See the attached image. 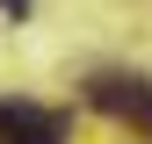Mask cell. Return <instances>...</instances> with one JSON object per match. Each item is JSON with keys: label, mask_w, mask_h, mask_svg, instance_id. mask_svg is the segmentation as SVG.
Here are the masks:
<instances>
[{"label": "cell", "mask_w": 152, "mask_h": 144, "mask_svg": "<svg viewBox=\"0 0 152 144\" xmlns=\"http://www.w3.org/2000/svg\"><path fill=\"white\" fill-rule=\"evenodd\" d=\"M0 144H65V115H51L36 101H7L0 108Z\"/></svg>", "instance_id": "6da1fadb"}, {"label": "cell", "mask_w": 152, "mask_h": 144, "mask_svg": "<svg viewBox=\"0 0 152 144\" xmlns=\"http://www.w3.org/2000/svg\"><path fill=\"white\" fill-rule=\"evenodd\" d=\"M94 108H109V115H123V122H138V130H152V79L102 72V79H94Z\"/></svg>", "instance_id": "7a4b0ae2"}, {"label": "cell", "mask_w": 152, "mask_h": 144, "mask_svg": "<svg viewBox=\"0 0 152 144\" xmlns=\"http://www.w3.org/2000/svg\"><path fill=\"white\" fill-rule=\"evenodd\" d=\"M0 7H7V14H29V0H0Z\"/></svg>", "instance_id": "3957f363"}]
</instances>
